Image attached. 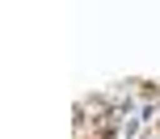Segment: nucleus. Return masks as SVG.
I'll list each match as a JSON object with an SVG mask.
<instances>
[{
  "label": "nucleus",
  "mask_w": 160,
  "mask_h": 139,
  "mask_svg": "<svg viewBox=\"0 0 160 139\" xmlns=\"http://www.w3.org/2000/svg\"><path fill=\"white\" fill-rule=\"evenodd\" d=\"M139 139H160V131H156V127H148V131L139 135Z\"/></svg>",
  "instance_id": "f257e3e1"
},
{
  "label": "nucleus",
  "mask_w": 160,
  "mask_h": 139,
  "mask_svg": "<svg viewBox=\"0 0 160 139\" xmlns=\"http://www.w3.org/2000/svg\"><path fill=\"white\" fill-rule=\"evenodd\" d=\"M156 131H160V118H156Z\"/></svg>",
  "instance_id": "f03ea898"
}]
</instances>
